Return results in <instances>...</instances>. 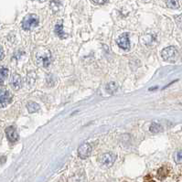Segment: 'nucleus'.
<instances>
[{
    "label": "nucleus",
    "instance_id": "obj_1",
    "mask_svg": "<svg viewBox=\"0 0 182 182\" xmlns=\"http://www.w3.org/2000/svg\"><path fill=\"white\" fill-rule=\"evenodd\" d=\"M161 56L163 60L167 62H176L179 59V51L178 50L173 47V46H169L165 48L161 51Z\"/></svg>",
    "mask_w": 182,
    "mask_h": 182
},
{
    "label": "nucleus",
    "instance_id": "obj_2",
    "mask_svg": "<svg viewBox=\"0 0 182 182\" xmlns=\"http://www.w3.org/2000/svg\"><path fill=\"white\" fill-rule=\"evenodd\" d=\"M40 23L39 17L35 14H29L26 16L22 20V28L25 30H30L36 28Z\"/></svg>",
    "mask_w": 182,
    "mask_h": 182
},
{
    "label": "nucleus",
    "instance_id": "obj_3",
    "mask_svg": "<svg viewBox=\"0 0 182 182\" xmlns=\"http://www.w3.org/2000/svg\"><path fill=\"white\" fill-rule=\"evenodd\" d=\"M13 99L12 93L7 90H1L0 91V108H4L7 106Z\"/></svg>",
    "mask_w": 182,
    "mask_h": 182
},
{
    "label": "nucleus",
    "instance_id": "obj_4",
    "mask_svg": "<svg viewBox=\"0 0 182 182\" xmlns=\"http://www.w3.org/2000/svg\"><path fill=\"white\" fill-rule=\"evenodd\" d=\"M115 158H116L115 155H114L111 152H108V153H104L99 158V161L101 163L102 166H104L106 167H110L115 163Z\"/></svg>",
    "mask_w": 182,
    "mask_h": 182
},
{
    "label": "nucleus",
    "instance_id": "obj_5",
    "mask_svg": "<svg viewBox=\"0 0 182 182\" xmlns=\"http://www.w3.org/2000/svg\"><path fill=\"white\" fill-rule=\"evenodd\" d=\"M50 53L48 50H43V53L38 54L37 55V61L41 64V66L47 68L50 66V62H51V58H50Z\"/></svg>",
    "mask_w": 182,
    "mask_h": 182
},
{
    "label": "nucleus",
    "instance_id": "obj_6",
    "mask_svg": "<svg viewBox=\"0 0 182 182\" xmlns=\"http://www.w3.org/2000/svg\"><path fill=\"white\" fill-rule=\"evenodd\" d=\"M92 153V146L88 143H84L78 148V156L81 159H85L91 156Z\"/></svg>",
    "mask_w": 182,
    "mask_h": 182
},
{
    "label": "nucleus",
    "instance_id": "obj_7",
    "mask_svg": "<svg viewBox=\"0 0 182 182\" xmlns=\"http://www.w3.org/2000/svg\"><path fill=\"white\" fill-rule=\"evenodd\" d=\"M117 44L118 46L124 50H128L130 49V41H129V36L127 33H124L119 37V39L117 40Z\"/></svg>",
    "mask_w": 182,
    "mask_h": 182
},
{
    "label": "nucleus",
    "instance_id": "obj_8",
    "mask_svg": "<svg viewBox=\"0 0 182 182\" xmlns=\"http://www.w3.org/2000/svg\"><path fill=\"white\" fill-rule=\"evenodd\" d=\"M6 137L11 143L18 141L19 140V134L14 126H8L6 128Z\"/></svg>",
    "mask_w": 182,
    "mask_h": 182
},
{
    "label": "nucleus",
    "instance_id": "obj_9",
    "mask_svg": "<svg viewBox=\"0 0 182 182\" xmlns=\"http://www.w3.org/2000/svg\"><path fill=\"white\" fill-rule=\"evenodd\" d=\"M10 84L14 90H16V91L20 90L21 88V85H22V79H21L20 75L18 73H14L11 77Z\"/></svg>",
    "mask_w": 182,
    "mask_h": 182
},
{
    "label": "nucleus",
    "instance_id": "obj_10",
    "mask_svg": "<svg viewBox=\"0 0 182 182\" xmlns=\"http://www.w3.org/2000/svg\"><path fill=\"white\" fill-rule=\"evenodd\" d=\"M27 108H28V113L34 114V113H36L40 110V105L35 102H29L27 103Z\"/></svg>",
    "mask_w": 182,
    "mask_h": 182
},
{
    "label": "nucleus",
    "instance_id": "obj_11",
    "mask_svg": "<svg viewBox=\"0 0 182 182\" xmlns=\"http://www.w3.org/2000/svg\"><path fill=\"white\" fill-rule=\"evenodd\" d=\"M168 173H169V169L167 167H161L158 170V178L162 180H164V179H166L167 177V175H168Z\"/></svg>",
    "mask_w": 182,
    "mask_h": 182
},
{
    "label": "nucleus",
    "instance_id": "obj_12",
    "mask_svg": "<svg viewBox=\"0 0 182 182\" xmlns=\"http://www.w3.org/2000/svg\"><path fill=\"white\" fill-rule=\"evenodd\" d=\"M105 89H106V92L107 93H115L116 91H117V89H118V85L115 83V82H114V81H112V82H109L107 85H106V87H105Z\"/></svg>",
    "mask_w": 182,
    "mask_h": 182
},
{
    "label": "nucleus",
    "instance_id": "obj_13",
    "mask_svg": "<svg viewBox=\"0 0 182 182\" xmlns=\"http://www.w3.org/2000/svg\"><path fill=\"white\" fill-rule=\"evenodd\" d=\"M55 33L57 36L61 37V38H65V33L63 31V26H62V22H60L58 23L56 26H55Z\"/></svg>",
    "mask_w": 182,
    "mask_h": 182
},
{
    "label": "nucleus",
    "instance_id": "obj_14",
    "mask_svg": "<svg viewBox=\"0 0 182 182\" xmlns=\"http://www.w3.org/2000/svg\"><path fill=\"white\" fill-rule=\"evenodd\" d=\"M7 76H8V69L5 67L0 68V84L6 81Z\"/></svg>",
    "mask_w": 182,
    "mask_h": 182
},
{
    "label": "nucleus",
    "instance_id": "obj_15",
    "mask_svg": "<svg viewBox=\"0 0 182 182\" xmlns=\"http://www.w3.org/2000/svg\"><path fill=\"white\" fill-rule=\"evenodd\" d=\"M149 130L152 132V133H158V132H161L163 130V127L160 124L158 123H152L150 127H149Z\"/></svg>",
    "mask_w": 182,
    "mask_h": 182
},
{
    "label": "nucleus",
    "instance_id": "obj_16",
    "mask_svg": "<svg viewBox=\"0 0 182 182\" xmlns=\"http://www.w3.org/2000/svg\"><path fill=\"white\" fill-rule=\"evenodd\" d=\"M166 5L170 7V8H174L177 9L180 7V3L176 0H170V1H166Z\"/></svg>",
    "mask_w": 182,
    "mask_h": 182
},
{
    "label": "nucleus",
    "instance_id": "obj_17",
    "mask_svg": "<svg viewBox=\"0 0 182 182\" xmlns=\"http://www.w3.org/2000/svg\"><path fill=\"white\" fill-rule=\"evenodd\" d=\"M175 20H176L177 25H178L180 28H182V15H180V16L175 17Z\"/></svg>",
    "mask_w": 182,
    "mask_h": 182
},
{
    "label": "nucleus",
    "instance_id": "obj_18",
    "mask_svg": "<svg viewBox=\"0 0 182 182\" xmlns=\"http://www.w3.org/2000/svg\"><path fill=\"white\" fill-rule=\"evenodd\" d=\"M176 162L177 163H180V162L182 161V150H180L177 152V155H176Z\"/></svg>",
    "mask_w": 182,
    "mask_h": 182
},
{
    "label": "nucleus",
    "instance_id": "obj_19",
    "mask_svg": "<svg viewBox=\"0 0 182 182\" xmlns=\"http://www.w3.org/2000/svg\"><path fill=\"white\" fill-rule=\"evenodd\" d=\"M92 3H93V4H95V5H104L105 3H108V1H106V0H102V1L96 0V1H94V0H93Z\"/></svg>",
    "mask_w": 182,
    "mask_h": 182
},
{
    "label": "nucleus",
    "instance_id": "obj_20",
    "mask_svg": "<svg viewBox=\"0 0 182 182\" xmlns=\"http://www.w3.org/2000/svg\"><path fill=\"white\" fill-rule=\"evenodd\" d=\"M4 58V50H3V48L0 46V60H2Z\"/></svg>",
    "mask_w": 182,
    "mask_h": 182
},
{
    "label": "nucleus",
    "instance_id": "obj_21",
    "mask_svg": "<svg viewBox=\"0 0 182 182\" xmlns=\"http://www.w3.org/2000/svg\"><path fill=\"white\" fill-rule=\"evenodd\" d=\"M147 182H155V181H153V180H150V181H147Z\"/></svg>",
    "mask_w": 182,
    "mask_h": 182
},
{
    "label": "nucleus",
    "instance_id": "obj_22",
    "mask_svg": "<svg viewBox=\"0 0 182 182\" xmlns=\"http://www.w3.org/2000/svg\"><path fill=\"white\" fill-rule=\"evenodd\" d=\"M124 182H127V181H124Z\"/></svg>",
    "mask_w": 182,
    "mask_h": 182
}]
</instances>
